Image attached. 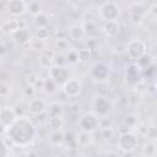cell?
Here are the masks:
<instances>
[{
  "label": "cell",
  "instance_id": "cell-1",
  "mask_svg": "<svg viewBox=\"0 0 157 157\" xmlns=\"http://www.w3.org/2000/svg\"><path fill=\"white\" fill-rule=\"evenodd\" d=\"M6 136L15 146L27 147L36 140L37 128L26 115L17 117L16 120L6 129Z\"/></svg>",
  "mask_w": 157,
  "mask_h": 157
},
{
  "label": "cell",
  "instance_id": "cell-2",
  "mask_svg": "<svg viewBox=\"0 0 157 157\" xmlns=\"http://www.w3.org/2000/svg\"><path fill=\"white\" fill-rule=\"evenodd\" d=\"M114 109L113 101L107 96H97L93 99V113L98 119L108 118Z\"/></svg>",
  "mask_w": 157,
  "mask_h": 157
},
{
  "label": "cell",
  "instance_id": "cell-3",
  "mask_svg": "<svg viewBox=\"0 0 157 157\" xmlns=\"http://www.w3.org/2000/svg\"><path fill=\"white\" fill-rule=\"evenodd\" d=\"M117 146L120 151H123L125 153L134 152L139 146V137L134 131L119 134L118 140H117Z\"/></svg>",
  "mask_w": 157,
  "mask_h": 157
},
{
  "label": "cell",
  "instance_id": "cell-4",
  "mask_svg": "<svg viewBox=\"0 0 157 157\" xmlns=\"http://www.w3.org/2000/svg\"><path fill=\"white\" fill-rule=\"evenodd\" d=\"M125 52L128 58L136 63L140 58L147 54V44L142 39H131L125 45Z\"/></svg>",
  "mask_w": 157,
  "mask_h": 157
},
{
  "label": "cell",
  "instance_id": "cell-5",
  "mask_svg": "<svg viewBox=\"0 0 157 157\" xmlns=\"http://www.w3.org/2000/svg\"><path fill=\"white\" fill-rule=\"evenodd\" d=\"M77 126L80 131L93 134L99 129V119L96 117L93 112H86L78 118Z\"/></svg>",
  "mask_w": 157,
  "mask_h": 157
},
{
  "label": "cell",
  "instance_id": "cell-6",
  "mask_svg": "<svg viewBox=\"0 0 157 157\" xmlns=\"http://www.w3.org/2000/svg\"><path fill=\"white\" fill-rule=\"evenodd\" d=\"M98 15L103 21L118 20L120 15V6L115 1H104L98 7Z\"/></svg>",
  "mask_w": 157,
  "mask_h": 157
},
{
  "label": "cell",
  "instance_id": "cell-7",
  "mask_svg": "<svg viewBox=\"0 0 157 157\" xmlns=\"http://www.w3.org/2000/svg\"><path fill=\"white\" fill-rule=\"evenodd\" d=\"M82 88H83V85H82V81L77 77H70L63 86H61V92L69 97V98H75V97H78L82 92Z\"/></svg>",
  "mask_w": 157,
  "mask_h": 157
},
{
  "label": "cell",
  "instance_id": "cell-8",
  "mask_svg": "<svg viewBox=\"0 0 157 157\" xmlns=\"http://www.w3.org/2000/svg\"><path fill=\"white\" fill-rule=\"evenodd\" d=\"M109 75H110V67L108 66V64L105 63H96L91 71H90V76L92 77L93 81H97V82H104L109 78Z\"/></svg>",
  "mask_w": 157,
  "mask_h": 157
},
{
  "label": "cell",
  "instance_id": "cell-9",
  "mask_svg": "<svg viewBox=\"0 0 157 157\" xmlns=\"http://www.w3.org/2000/svg\"><path fill=\"white\" fill-rule=\"evenodd\" d=\"M48 76L58 85V86H63L69 78H70V72L69 70L64 66V67H60V66H52L49 70H48Z\"/></svg>",
  "mask_w": 157,
  "mask_h": 157
},
{
  "label": "cell",
  "instance_id": "cell-10",
  "mask_svg": "<svg viewBox=\"0 0 157 157\" xmlns=\"http://www.w3.org/2000/svg\"><path fill=\"white\" fill-rule=\"evenodd\" d=\"M5 6H6L9 15L12 18H20L27 11L26 1H23V0H10L5 4Z\"/></svg>",
  "mask_w": 157,
  "mask_h": 157
},
{
  "label": "cell",
  "instance_id": "cell-11",
  "mask_svg": "<svg viewBox=\"0 0 157 157\" xmlns=\"http://www.w3.org/2000/svg\"><path fill=\"white\" fill-rule=\"evenodd\" d=\"M125 77L129 85L135 86L136 83H139L141 80H144V75H142V70L137 66L136 63H131L126 66L125 69Z\"/></svg>",
  "mask_w": 157,
  "mask_h": 157
},
{
  "label": "cell",
  "instance_id": "cell-12",
  "mask_svg": "<svg viewBox=\"0 0 157 157\" xmlns=\"http://www.w3.org/2000/svg\"><path fill=\"white\" fill-rule=\"evenodd\" d=\"M47 109H48V103L43 99V98H31L28 104H27V110L32 114V115H36V117H39L44 113H47Z\"/></svg>",
  "mask_w": 157,
  "mask_h": 157
},
{
  "label": "cell",
  "instance_id": "cell-13",
  "mask_svg": "<svg viewBox=\"0 0 157 157\" xmlns=\"http://www.w3.org/2000/svg\"><path fill=\"white\" fill-rule=\"evenodd\" d=\"M16 118H17V115L12 107H9V105L0 107V123L6 129L16 120Z\"/></svg>",
  "mask_w": 157,
  "mask_h": 157
},
{
  "label": "cell",
  "instance_id": "cell-14",
  "mask_svg": "<svg viewBox=\"0 0 157 157\" xmlns=\"http://www.w3.org/2000/svg\"><path fill=\"white\" fill-rule=\"evenodd\" d=\"M121 29L120 22L118 20H112V21H104L102 26V32L105 37L108 38H114L119 34Z\"/></svg>",
  "mask_w": 157,
  "mask_h": 157
},
{
  "label": "cell",
  "instance_id": "cell-15",
  "mask_svg": "<svg viewBox=\"0 0 157 157\" xmlns=\"http://www.w3.org/2000/svg\"><path fill=\"white\" fill-rule=\"evenodd\" d=\"M13 42L18 45H26L29 44L32 40V33L28 28H18L11 34Z\"/></svg>",
  "mask_w": 157,
  "mask_h": 157
},
{
  "label": "cell",
  "instance_id": "cell-16",
  "mask_svg": "<svg viewBox=\"0 0 157 157\" xmlns=\"http://www.w3.org/2000/svg\"><path fill=\"white\" fill-rule=\"evenodd\" d=\"M67 36L74 42H81L86 37L85 31L82 28V25H72V26H70L67 28Z\"/></svg>",
  "mask_w": 157,
  "mask_h": 157
},
{
  "label": "cell",
  "instance_id": "cell-17",
  "mask_svg": "<svg viewBox=\"0 0 157 157\" xmlns=\"http://www.w3.org/2000/svg\"><path fill=\"white\" fill-rule=\"evenodd\" d=\"M75 141L78 146L81 147H87L93 142V135L90 132H85V131H78L75 135Z\"/></svg>",
  "mask_w": 157,
  "mask_h": 157
},
{
  "label": "cell",
  "instance_id": "cell-18",
  "mask_svg": "<svg viewBox=\"0 0 157 157\" xmlns=\"http://www.w3.org/2000/svg\"><path fill=\"white\" fill-rule=\"evenodd\" d=\"M48 117H64V107L59 102H52L47 109Z\"/></svg>",
  "mask_w": 157,
  "mask_h": 157
},
{
  "label": "cell",
  "instance_id": "cell-19",
  "mask_svg": "<svg viewBox=\"0 0 157 157\" xmlns=\"http://www.w3.org/2000/svg\"><path fill=\"white\" fill-rule=\"evenodd\" d=\"M16 29H18V23H17V18H11L5 21L1 25V32L5 34H12Z\"/></svg>",
  "mask_w": 157,
  "mask_h": 157
},
{
  "label": "cell",
  "instance_id": "cell-20",
  "mask_svg": "<svg viewBox=\"0 0 157 157\" xmlns=\"http://www.w3.org/2000/svg\"><path fill=\"white\" fill-rule=\"evenodd\" d=\"M53 56H54V54L50 52H44L43 54H40L39 55V59H38V61H39V65H40V67H43V69H50L52 66H53Z\"/></svg>",
  "mask_w": 157,
  "mask_h": 157
},
{
  "label": "cell",
  "instance_id": "cell-21",
  "mask_svg": "<svg viewBox=\"0 0 157 157\" xmlns=\"http://www.w3.org/2000/svg\"><path fill=\"white\" fill-rule=\"evenodd\" d=\"M49 140L54 146H63L65 142V134L63 130H54L49 135Z\"/></svg>",
  "mask_w": 157,
  "mask_h": 157
},
{
  "label": "cell",
  "instance_id": "cell-22",
  "mask_svg": "<svg viewBox=\"0 0 157 157\" xmlns=\"http://www.w3.org/2000/svg\"><path fill=\"white\" fill-rule=\"evenodd\" d=\"M49 20H50V17L45 12H40L39 15L33 17V23L37 28H44V27H48Z\"/></svg>",
  "mask_w": 157,
  "mask_h": 157
},
{
  "label": "cell",
  "instance_id": "cell-23",
  "mask_svg": "<svg viewBox=\"0 0 157 157\" xmlns=\"http://www.w3.org/2000/svg\"><path fill=\"white\" fill-rule=\"evenodd\" d=\"M77 56H78V63H88L93 59V52L88 48H81L77 49Z\"/></svg>",
  "mask_w": 157,
  "mask_h": 157
},
{
  "label": "cell",
  "instance_id": "cell-24",
  "mask_svg": "<svg viewBox=\"0 0 157 157\" xmlns=\"http://www.w3.org/2000/svg\"><path fill=\"white\" fill-rule=\"evenodd\" d=\"M48 126L52 129V131H54V130H63L64 118L63 117H49Z\"/></svg>",
  "mask_w": 157,
  "mask_h": 157
},
{
  "label": "cell",
  "instance_id": "cell-25",
  "mask_svg": "<svg viewBox=\"0 0 157 157\" xmlns=\"http://www.w3.org/2000/svg\"><path fill=\"white\" fill-rule=\"evenodd\" d=\"M58 85L48 76L44 78V85H43V91L47 93V94H54L56 91H58Z\"/></svg>",
  "mask_w": 157,
  "mask_h": 157
},
{
  "label": "cell",
  "instance_id": "cell-26",
  "mask_svg": "<svg viewBox=\"0 0 157 157\" xmlns=\"http://www.w3.org/2000/svg\"><path fill=\"white\" fill-rule=\"evenodd\" d=\"M26 7H27V11L34 17V16H37V15H39L40 12H43L42 11V5H40V2H38V1H29V2H26Z\"/></svg>",
  "mask_w": 157,
  "mask_h": 157
},
{
  "label": "cell",
  "instance_id": "cell-27",
  "mask_svg": "<svg viewBox=\"0 0 157 157\" xmlns=\"http://www.w3.org/2000/svg\"><path fill=\"white\" fill-rule=\"evenodd\" d=\"M54 47L55 49L59 52V54H64V52H67L70 49V43L66 38L63 39H55L54 42Z\"/></svg>",
  "mask_w": 157,
  "mask_h": 157
},
{
  "label": "cell",
  "instance_id": "cell-28",
  "mask_svg": "<svg viewBox=\"0 0 157 157\" xmlns=\"http://www.w3.org/2000/svg\"><path fill=\"white\" fill-rule=\"evenodd\" d=\"M65 55V60H66V65L67 64H70V65H72V64H76V63H78V56H77V49H75V48H70L67 52H66V54H64Z\"/></svg>",
  "mask_w": 157,
  "mask_h": 157
},
{
  "label": "cell",
  "instance_id": "cell-29",
  "mask_svg": "<svg viewBox=\"0 0 157 157\" xmlns=\"http://www.w3.org/2000/svg\"><path fill=\"white\" fill-rule=\"evenodd\" d=\"M82 28L86 36H94L97 33V26L93 21H85L82 23Z\"/></svg>",
  "mask_w": 157,
  "mask_h": 157
},
{
  "label": "cell",
  "instance_id": "cell-30",
  "mask_svg": "<svg viewBox=\"0 0 157 157\" xmlns=\"http://www.w3.org/2000/svg\"><path fill=\"white\" fill-rule=\"evenodd\" d=\"M34 36H36V39L42 40V42H45V40L49 39V37H50V31H49L48 27H44V28H37Z\"/></svg>",
  "mask_w": 157,
  "mask_h": 157
},
{
  "label": "cell",
  "instance_id": "cell-31",
  "mask_svg": "<svg viewBox=\"0 0 157 157\" xmlns=\"http://www.w3.org/2000/svg\"><path fill=\"white\" fill-rule=\"evenodd\" d=\"M136 64H137V66L144 71V70H146L147 67H150L151 65H153L152 64V58L148 55V54H145L142 58H140L137 61H136Z\"/></svg>",
  "mask_w": 157,
  "mask_h": 157
},
{
  "label": "cell",
  "instance_id": "cell-32",
  "mask_svg": "<svg viewBox=\"0 0 157 157\" xmlns=\"http://www.w3.org/2000/svg\"><path fill=\"white\" fill-rule=\"evenodd\" d=\"M142 152H144V155L147 156V157H153L155 153H156V145H155V142L147 141V142L144 145Z\"/></svg>",
  "mask_w": 157,
  "mask_h": 157
},
{
  "label": "cell",
  "instance_id": "cell-33",
  "mask_svg": "<svg viewBox=\"0 0 157 157\" xmlns=\"http://www.w3.org/2000/svg\"><path fill=\"white\" fill-rule=\"evenodd\" d=\"M66 65V60H65V55L64 54H54L53 56V66H60L64 67Z\"/></svg>",
  "mask_w": 157,
  "mask_h": 157
},
{
  "label": "cell",
  "instance_id": "cell-34",
  "mask_svg": "<svg viewBox=\"0 0 157 157\" xmlns=\"http://www.w3.org/2000/svg\"><path fill=\"white\" fill-rule=\"evenodd\" d=\"M123 124H125L128 128L131 129V128L136 126V124H137V119H136V117H135L134 114H128V115L124 118Z\"/></svg>",
  "mask_w": 157,
  "mask_h": 157
},
{
  "label": "cell",
  "instance_id": "cell-35",
  "mask_svg": "<svg viewBox=\"0 0 157 157\" xmlns=\"http://www.w3.org/2000/svg\"><path fill=\"white\" fill-rule=\"evenodd\" d=\"M146 137H147V141L155 142V140L157 137V131H156V128L153 125L146 128Z\"/></svg>",
  "mask_w": 157,
  "mask_h": 157
},
{
  "label": "cell",
  "instance_id": "cell-36",
  "mask_svg": "<svg viewBox=\"0 0 157 157\" xmlns=\"http://www.w3.org/2000/svg\"><path fill=\"white\" fill-rule=\"evenodd\" d=\"M11 85L7 82H0V97H9L11 93Z\"/></svg>",
  "mask_w": 157,
  "mask_h": 157
},
{
  "label": "cell",
  "instance_id": "cell-37",
  "mask_svg": "<svg viewBox=\"0 0 157 157\" xmlns=\"http://www.w3.org/2000/svg\"><path fill=\"white\" fill-rule=\"evenodd\" d=\"M0 157H10V148L4 139H0Z\"/></svg>",
  "mask_w": 157,
  "mask_h": 157
},
{
  "label": "cell",
  "instance_id": "cell-38",
  "mask_svg": "<svg viewBox=\"0 0 157 157\" xmlns=\"http://www.w3.org/2000/svg\"><path fill=\"white\" fill-rule=\"evenodd\" d=\"M36 94V88L32 85H26L23 87V96L27 98H33Z\"/></svg>",
  "mask_w": 157,
  "mask_h": 157
},
{
  "label": "cell",
  "instance_id": "cell-39",
  "mask_svg": "<svg viewBox=\"0 0 157 157\" xmlns=\"http://www.w3.org/2000/svg\"><path fill=\"white\" fill-rule=\"evenodd\" d=\"M29 45H31V48L33 50H37V52H42L44 49V42L38 40V39H32Z\"/></svg>",
  "mask_w": 157,
  "mask_h": 157
},
{
  "label": "cell",
  "instance_id": "cell-40",
  "mask_svg": "<svg viewBox=\"0 0 157 157\" xmlns=\"http://www.w3.org/2000/svg\"><path fill=\"white\" fill-rule=\"evenodd\" d=\"M114 135V130L113 128H102L101 129V136L105 140H110Z\"/></svg>",
  "mask_w": 157,
  "mask_h": 157
},
{
  "label": "cell",
  "instance_id": "cell-41",
  "mask_svg": "<svg viewBox=\"0 0 157 157\" xmlns=\"http://www.w3.org/2000/svg\"><path fill=\"white\" fill-rule=\"evenodd\" d=\"M38 78H39V76H38L37 74L29 72V75L26 76V85H32V86H34Z\"/></svg>",
  "mask_w": 157,
  "mask_h": 157
},
{
  "label": "cell",
  "instance_id": "cell-42",
  "mask_svg": "<svg viewBox=\"0 0 157 157\" xmlns=\"http://www.w3.org/2000/svg\"><path fill=\"white\" fill-rule=\"evenodd\" d=\"M80 104L78 103H71L70 105H69V112L72 114V115H78V113H80Z\"/></svg>",
  "mask_w": 157,
  "mask_h": 157
},
{
  "label": "cell",
  "instance_id": "cell-43",
  "mask_svg": "<svg viewBox=\"0 0 157 157\" xmlns=\"http://www.w3.org/2000/svg\"><path fill=\"white\" fill-rule=\"evenodd\" d=\"M118 131H119V134H124V132H128V131H131V129L130 128H128L125 124H120L119 126H118Z\"/></svg>",
  "mask_w": 157,
  "mask_h": 157
},
{
  "label": "cell",
  "instance_id": "cell-44",
  "mask_svg": "<svg viewBox=\"0 0 157 157\" xmlns=\"http://www.w3.org/2000/svg\"><path fill=\"white\" fill-rule=\"evenodd\" d=\"M43 85H44V78H42V77H39V78L37 80V82H36V85H34V88L37 90V88L39 87V88H42V90H43Z\"/></svg>",
  "mask_w": 157,
  "mask_h": 157
},
{
  "label": "cell",
  "instance_id": "cell-45",
  "mask_svg": "<svg viewBox=\"0 0 157 157\" xmlns=\"http://www.w3.org/2000/svg\"><path fill=\"white\" fill-rule=\"evenodd\" d=\"M4 134H6V128L0 123V135H4Z\"/></svg>",
  "mask_w": 157,
  "mask_h": 157
},
{
  "label": "cell",
  "instance_id": "cell-46",
  "mask_svg": "<svg viewBox=\"0 0 157 157\" xmlns=\"http://www.w3.org/2000/svg\"><path fill=\"white\" fill-rule=\"evenodd\" d=\"M27 157H37V153L36 152H29V153H27Z\"/></svg>",
  "mask_w": 157,
  "mask_h": 157
},
{
  "label": "cell",
  "instance_id": "cell-47",
  "mask_svg": "<svg viewBox=\"0 0 157 157\" xmlns=\"http://www.w3.org/2000/svg\"><path fill=\"white\" fill-rule=\"evenodd\" d=\"M1 58H2V54L0 53V61H1Z\"/></svg>",
  "mask_w": 157,
  "mask_h": 157
}]
</instances>
